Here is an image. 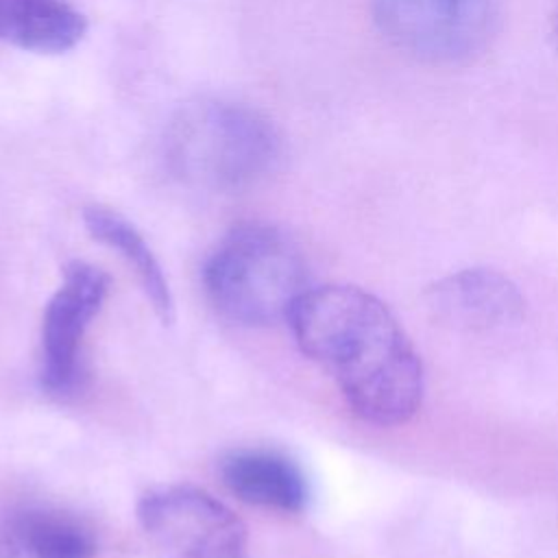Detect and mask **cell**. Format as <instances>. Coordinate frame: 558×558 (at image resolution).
<instances>
[{
    "instance_id": "6da1fadb",
    "label": "cell",
    "mask_w": 558,
    "mask_h": 558,
    "mask_svg": "<svg viewBox=\"0 0 558 558\" xmlns=\"http://www.w3.org/2000/svg\"><path fill=\"white\" fill-rule=\"evenodd\" d=\"M296 344L338 381L351 410L375 425L410 421L423 399V366L392 312L355 286H323L292 307Z\"/></svg>"
},
{
    "instance_id": "7a4b0ae2",
    "label": "cell",
    "mask_w": 558,
    "mask_h": 558,
    "mask_svg": "<svg viewBox=\"0 0 558 558\" xmlns=\"http://www.w3.org/2000/svg\"><path fill=\"white\" fill-rule=\"evenodd\" d=\"M279 153L275 129L257 111L203 98L185 105L166 133V159L177 177L211 190H235L264 177Z\"/></svg>"
},
{
    "instance_id": "3957f363",
    "label": "cell",
    "mask_w": 558,
    "mask_h": 558,
    "mask_svg": "<svg viewBox=\"0 0 558 558\" xmlns=\"http://www.w3.org/2000/svg\"><path fill=\"white\" fill-rule=\"evenodd\" d=\"M205 288L216 310L240 325L288 320L307 292L299 248L268 225L233 229L205 264Z\"/></svg>"
},
{
    "instance_id": "277c9868",
    "label": "cell",
    "mask_w": 558,
    "mask_h": 558,
    "mask_svg": "<svg viewBox=\"0 0 558 558\" xmlns=\"http://www.w3.org/2000/svg\"><path fill=\"white\" fill-rule=\"evenodd\" d=\"M137 519L163 558H248L244 523L201 488H155L140 499Z\"/></svg>"
},
{
    "instance_id": "5b68a950",
    "label": "cell",
    "mask_w": 558,
    "mask_h": 558,
    "mask_svg": "<svg viewBox=\"0 0 558 558\" xmlns=\"http://www.w3.org/2000/svg\"><path fill=\"white\" fill-rule=\"evenodd\" d=\"M384 37L427 63H458L488 39L493 0H373Z\"/></svg>"
},
{
    "instance_id": "8992f818",
    "label": "cell",
    "mask_w": 558,
    "mask_h": 558,
    "mask_svg": "<svg viewBox=\"0 0 558 558\" xmlns=\"http://www.w3.org/2000/svg\"><path fill=\"white\" fill-rule=\"evenodd\" d=\"M109 290V277L85 262H72L50 296L41 320V384L50 395L74 392L81 379V344Z\"/></svg>"
},
{
    "instance_id": "52a82bcc",
    "label": "cell",
    "mask_w": 558,
    "mask_h": 558,
    "mask_svg": "<svg viewBox=\"0 0 558 558\" xmlns=\"http://www.w3.org/2000/svg\"><path fill=\"white\" fill-rule=\"evenodd\" d=\"M434 316L460 331H493L519 323L525 301L519 288L501 272L466 268L427 290Z\"/></svg>"
},
{
    "instance_id": "ba28073f",
    "label": "cell",
    "mask_w": 558,
    "mask_h": 558,
    "mask_svg": "<svg viewBox=\"0 0 558 558\" xmlns=\"http://www.w3.org/2000/svg\"><path fill=\"white\" fill-rule=\"evenodd\" d=\"M220 477L238 499L268 510L301 512L310 499L303 471L268 449L231 451L220 462Z\"/></svg>"
},
{
    "instance_id": "9c48e42d",
    "label": "cell",
    "mask_w": 558,
    "mask_h": 558,
    "mask_svg": "<svg viewBox=\"0 0 558 558\" xmlns=\"http://www.w3.org/2000/svg\"><path fill=\"white\" fill-rule=\"evenodd\" d=\"M85 17L68 0H0V41L33 52L70 50Z\"/></svg>"
},
{
    "instance_id": "30bf717a",
    "label": "cell",
    "mask_w": 558,
    "mask_h": 558,
    "mask_svg": "<svg viewBox=\"0 0 558 558\" xmlns=\"http://www.w3.org/2000/svg\"><path fill=\"white\" fill-rule=\"evenodd\" d=\"M83 220L96 240L116 248L126 259V264L133 266L155 314L168 325L174 318V301L161 264L157 262L144 235L124 216L109 207L92 205L85 209Z\"/></svg>"
},
{
    "instance_id": "8fae6325",
    "label": "cell",
    "mask_w": 558,
    "mask_h": 558,
    "mask_svg": "<svg viewBox=\"0 0 558 558\" xmlns=\"http://www.w3.org/2000/svg\"><path fill=\"white\" fill-rule=\"evenodd\" d=\"M11 527L24 558H94L98 551L92 530L61 510L33 508L20 512Z\"/></svg>"
},
{
    "instance_id": "7c38bea8",
    "label": "cell",
    "mask_w": 558,
    "mask_h": 558,
    "mask_svg": "<svg viewBox=\"0 0 558 558\" xmlns=\"http://www.w3.org/2000/svg\"><path fill=\"white\" fill-rule=\"evenodd\" d=\"M0 558H24L22 545L9 525H0Z\"/></svg>"
},
{
    "instance_id": "4fadbf2b",
    "label": "cell",
    "mask_w": 558,
    "mask_h": 558,
    "mask_svg": "<svg viewBox=\"0 0 558 558\" xmlns=\"http://www.w3.org/2000/svg\"><path fill=\"white\" fill-rule=\"evenodd\" d=\"M554 39H556V48H558V17L554 22Z\"/></svg>"
}]
</instances>
